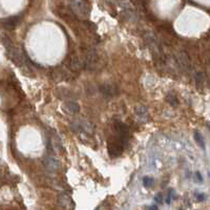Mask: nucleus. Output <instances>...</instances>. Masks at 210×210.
Instances as JSON below:
<instances>
[{
	"mask_svg": "<svg viewBox=\"0 0 210 210\" xmlns=\"http://www.w3.org/2000/svg\"><path fill=\"white\" fill-rule=\"evenodd\" d=\"M145 41L148 45L150 52H151V55L153 57V59L155 60V62H159L161 64H164L165 63V55L164 52L162 49L161 44L159 43L158 39L155 38V36L152 35L151 33H148L145 35Z\"/></svg>",
	"mask_w": 210,
	"mask_h": 210,
	"instance_id": "obj_1",
	"label": "nucleus"
},
{
	"mask_svg": "<svg viewBox=\"0 0 210 210\" xmlns=\"http://www.w3.org/2000/svg\"><path fill=\"white\" fill-rule=\"evenodd\" d=\"M2 42H3L4 44V47L7 49V57L12 60V61L15 63L16 65H21L23 62V59L21 57V54L19 53V51L14 46V44L12 43L9 38H5V37H2Z\"/></svg>",
	"mask_w": 210,
	"mask_h": 210,
	"instance_id": "obj_2",
	"label": "nucleus"
},
{
	"mask_svg": "<svg viewBox=\"0 0 210 210\" xmlns=\"http://www.w3.org/2000/svg\"><path fill=\"white\" fill-rule=\"evenodd\" d=\"M175 60L178 61V64L181 66L183 71H185L186 73H190L192 65H191V60L187 53L184 51L175 53Z\"/></svg>",
	"mask_w": 210,
	"mask_h": 210,
	"instance_id": "obj_3",
	"label": "nucleus"
},
{
	"mask_svg": "<svg viewBox=\"0 0 210 210\" xmlns=\"http://www.w3.org/2000/svg\"><path fill=\"white\" fill-rule=\"evenodd\" d=\"M98 63V55L96 51L89 49L86 54V60L84 62V64L87 68H94Z\"/></svg>",
	"mask_w": 210,
	"mask_h": 210,
	"instance_id": "obj_4",
	"label": "nucleus"
},
{
	"mask_svg": "<svg viewBox=\"0 0 210 210\" xmlns=\"http://www.w3.org/2000/svg\"><path fill=\"white\" fill-rule=\"evenodd\" d=\"M100 91L104 97L106 98H113L118 95V89L116 88V86L110 85V84H103L100 87Z\"/></svg>",
	"mask_w": 210,
	"mask_h": 210,
	"instance_id": "obj_5",
	"label": "nucleus"
},
{
	"mask_svg": "<svg viewBox=\"0 0 210 210\" xmlns=\"http://www.w3.org/2000/svg\"><path fill=\"white\" fill-rule=\"evenodd\" d=\"M21 21V17L19 16H13L10 18H7L2 21V25L4 29H14Z\"/></svg>",
	"mask_w": 210,
	"mask_h": 210,
	"instance_id": "obj_6",
	"label": "nucleus"
},
{
	"mask_svg": "<svg viewBox=\"0 0 210 210\" xmlns=\"http://www.w3.org/2000/svg\"><path fill=\"white\" fill-rule=\"evenodd\" d=\"M63 109L67 113H69V115H76V113H78L80 111V106L75 101H67L63 105Z\"/></svg>",
	"mask_w": 210,
	"mask_h": 210,
	"instance_id": "obj_7",
	"label": "nucleus"
},
{
	"mask_svg": "<svg viewBox=\"0 0 210 210\" xmlns=\"http://www.w3.org/2000/svg\"><path fill=\"white\" fill-rule=\"evenodd\" d=\"M84 65L85 64L83 63V61H81L80 59L78 58V57H76V56H74V57L69 60V68L74 71H81V69L83 68Z\"/></svg>",
	"mask_w": 210,
	"mask_h": 210,
	"instance_id": "obj_8",
	"label": "nucleus"
},
{
	"mask_svg": "<svg viewBox=\"0 0 210 210\" xmlns=\"http://www.w3.org/2000/svg\"><path fill=\"white\" fill-rule=\"evenodd\" d=\"M44 165L46 166L47 169L49 170H53V171H55L59 168V162L56 160L55 158H53V157H49V158H46L44 160Z\"/></svg>",
	"mask_w": 210,
	"mask_h": 210,
	"instance_id": "obj_9",
	"label": "nucleus"
},
{
	"mask_svg": "<svg viewBox=\"0 0 210 210\" xmlns=\"http://www.w3.org/2000/svg\"><path fill=\"white\" fill-rule=\"evenodd\" d=\"M135 113L139 118L141 119H147L148 118V109L147 107L143 106V105H139V106H136L135 108Z\"/></svg>",
	"mask_w": 210,
	"mask_h": 210,
	"instance_id": "obj_10",
	"label": "nucleus"
},
{
	"mask_svg": "<svg viewBox=\"0 0 210 210\" xmlns=\"http://www.w3.org/2000/svg\"><path fill=\"white\" fill-rule=\"evenodd\" d=\"M204 82H205V74L202 73V71H197V74L194 75V83L197 85V87H203Z\"/></svg>",
	"mask_w": 210,
	"mask_h": 210,
	"instance_id": "obj_11",
	"label": "nucleus"
},
{
	"mask_svg": "<svg viewBox=\"0 0 210 210\" xmlns=\"http://www.w3.org/2000/svg\"><path fill=\"white\" fill-rule=\"evenodd\" d=\"M58 201H59V203L61 204L63 207H65V208H68L69 203L73 204V202H71V200L69 199V197H68L67 194H60Z\"/></svg>",
	"mask_w": 210,
	"mask_h": 210,
	"instance_id": "obj_12",
	"label": "nucleus"
},
{
	"mask_svg": "<svg viewBox=\"0 0 210 210\" xmlns=\"http://www.w3.org/2000/svg\"><path fill=\"white\" fill-rule=\"evenodd\" d=\"M193 137H194V140H195V142L199 144V146H200L201 148L205 149V141H204L203 137H202V135H201L197 130H194L193 133Z\"/></svg>",
	"mask_w": 210,
	"mask_h": 210,
	"instance_id": "obj_13",
	"label": "nucleus"
},
{
	"mask_svg": "<svg viewBox=\"0 0 210 210\" xmlns=\"http://www.w3.org/2000/svg\"><path fill=\"white\" fill-rule=\"evenodd\" d=\"M166 100L170 103V105H172V106H178L179 105V100L178 98H177V96L173 94H171V93H169V94H167V96H166Z\"/></svg>",
	"mask_w": 210,
	"mask_h": 210,
	"instance_id": "obj_14",
	"label": "nucleus"
},
{
	"mask_svg": "<svg viewBox=\"0 0 210 210\" xmlns=\"http://www.w3.org/2000/svg\"><path fill=\"white\" fill-rule=\"evenodd\" d=\"M143 185H144V187H146V188L151 187L152 185H153V179L149 178V177H145V178L143 179Z\"/></svg>",
	"mask_w": 210,
	"mask_h": 210,
	"instance_id": "obj_15",
	"label": "nucleus"
},
{
	"mask_svg": "<svg viewBox=\"0 0 210 210\" xmlns=\"http://www.w3.org/2000/svg\"><path fill=\"white\" fill-rule=\"evenodd\" d=\"M155 202H157V203H160V204L163 202V197H162L161 193L157 194V197H155Z\"/></svg>",
	"mask_w": 210,
	"mask_h": 210,
	"instance_id": "obj_16",
	"label": "nucleus"
},
{
	"mask_svg": "<svg viewBox=\"0 0 210 210\" xmlns=\"http://www.w3.org/2000/svg\"><path fill=\"white\" fill-rule=\"evenodd\" d=\"M197 200L199 201H204L205 200V197H204V194H197Z\"/></svg>",
	"mask_w": 210,
	"mask_h": 210,
	"instance_id": "obj_17",
	"label": "nucleus"
},
{
	"mask_svg": "<svg viewBox=\"0 0 210 210\" xmlns=\"http://www.w3.org/2000/svg\"><path fill=\"white\" fill-rule=\"evenodd\" d=\"M195 175H197V180H199V181H200V182H202V181H203V178L201 177L200 172H197V173H195Z\"/></svg>",
	"mask_w": 210,
	"mask_h": 210,
	"instance_id": "obj_18",
	"label": "nucleus"
},
{
	"mask_svg": "<svg viewBox=\"0 0 210 210\" xmlns=\"http://www.w3.org/2000/svg\"><path fill=\"white\" fill-rule=\"evenodd\" d=\"M148 210H158V208H157V206H150Z\"/></svg>",
	"mask_w": 210,
	"mask_h": 210,
	"instance_id": "obj_19",
	"label": "nucleus"
},
{
	"mask_svg": "<svg viewBox=\"0 0 210 210\" xmlns=\"http://www.w3.org/2000/svg\"><path fill=\"white\" fill-rule=\"evenodd\" d=\"M179 210H183V209H179Z\"/></svg>",
	"mask_w": 210,
	"mask_h": 210,
	"instance_id": "obj_20",
	"label": "nucleus"
},
{
	"mask_svg": "<svg viewBox=\"0 0 210 210\" xmlns=\"http://www.w3.org/2000/svg\"><path fill=\"white\" fill-rule=\"evenodd\" d=\"M96 210H99V209H96Z\"/></svg>",
	"mask_w": 210,
	"mask_h": 210,
	"instance_id": "obj_21",
	"label": "nucleus"
}]
</instances>
